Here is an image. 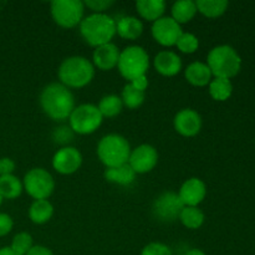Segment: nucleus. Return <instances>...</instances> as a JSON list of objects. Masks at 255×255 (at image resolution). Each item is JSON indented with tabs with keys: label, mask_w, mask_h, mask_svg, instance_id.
Here are the masks:
<instances>
[{
	"label": "nucleus",
	"mask_w": 255,
	"mask_h": 255,
	"mask_svg": "<svg viewBox=\"0 0 255 255\" xmlns=\"http://www.w3.org/2000/svg\"><path fill=\"white\" fill-rule=\"evenodd\" d=\"M40 105L42 111L55 121L69 119L76 107L74 94L61 82H51L44 87L40 95Z\"/></svg>",
	"instance_id": "f257e3e1"
},
{
	"label": "nucleus",
	"mask_w": 255,
	"mask_h": 255,
	"mask_svg": "<svg viewBox=\"0 0 255 255\" xmlns=\"http://www.w3.org/2000/svg\"><path fill=\"white\" fill-rule=\"evenodd\" d=\"M80 34L85 41L94 47L109 44L116 35V20L107 14H91L84 17Z\"/></svg>",
	"instance_id": "f03ea898"
},
{
	"label": "nucleus",
	"mask_w": 255,
	"mask_h": 255,
	"mask_svg": "<svg viewBox=\"0 0 255 255\" xmlns=\"http://www.w3.org/2000/svg\"><path fill=\"white\" fill-rule=\"evenodd\" d=\"M57 76L69 89H81L94 80L95 66L86 57L70 56L61 62Z\"/></svg>",
	"instance_id": "7ed1b4c3"
},
{
	"label": "nucleus",
	"mask_w": 255,
	"mask_h": 255,
	"mask_svg": "<svg viewBox=\"0 0 255 255\" xmlns=\"http://www.w3.org/2000/svg\"><path fill=\"white\" fill-rule=\"evenodd\" d=\"M207 65L214 77L229 79L239 74L242 69V59L237 50L229 45H219L213 47L207 56Z\"/></svg>",
	"instance_id": "20e7f679"
},
{
	"label": "nucleus",
	"mask_w": 255,
	"mask_h": 255,
	"mask_svg": "<svg viewBox=\"0 0 255 255\" xmlns=\"http://www.w3.org/2000/svg\"><path fill=\"white\" fill-rule=\"evenodd\" d=\"M131 146L124 136L117 133L106 134L97 144V156L106 168L128 163Z\"/></svg>",
	"instance_id": "39448f33"
},
{
	"label": "nucleus",
	"mask_w": 255,
	"mask_h": 255,
	"mask_svg": "<svg viewBox=\"0 0 255 255\" xmlns=\"http://www.w3.org/2000/svg\"><path fill=\"white\" fill-rule=\"evenodd\" d=\"M148 67L149 56L142 46L131 45L122 50L120 54L117 69L126 80L133 81L137 77L143 76L148 71Z\"/></svg>",
	"instance_id": "423d86ee"
},
{
	"label": "nucleus",
	"mask_w": 255,
	"mask_h": 255,
	"mask_svg": "<svg viewBox=\"0 0 255 255\" xmlns=\"http://www.w3.org/2000/svg\"><path fill=\"white\" fill-rule=\"evenodd\" d=\"M50 10L52 19L59 26L72 29L81 24L85 14V4L81 0H54Z\"/></svg>",
	"instance_id": "0eeeda50"
},
{
	"label": "nucleus",
	"mask_w": 255,
	"mask_h": 255,
	"mask_svg": "<svg viewBox=\"0 0 255 255\" xmlns=\"http://www.w3.org/2000/svg\"><path fill=\"white\" fill-rule=\"evenodd\" d=\"M70 128L79 134L94 133L101 126L104 117L99 107L92 104H82L75 107L69 117Z\"/></svg>",
	"instance_id": "6e6552de"
},
{
	"label": "nucleus",
	"mask_w": 255,
	"mask_h": 255,
	"mask_svg": "<svg viewBox=\"0 0 255 255\" xmlns=\"http://www.w3.org/2000/svg\"><path fill=\"white\" fill-rule=\"evenodd\" d=\"M22 186L30 197L39 201L47 199L55 189L54 177L44 168H32L25 174Z\"/></svg>",
	"instance_id": "1a4fd4ad"
},
{
	"label": "nucleus",
	"mask_w": 255,
	"mask_h": 255,
	"mask_svg": "<svg viewBox=\"0 0 255 255\" xmlns=\"http://www.w3.org/2000/svg\"><path fill=\"white\" fill-rule=\"evenodd\" d=\"M184 208V204L179 199L178 193L174 192H164L159 194L153 202L154 217L162 222H174L179 219L182 209Z\"/></svg>",
	"instance_id": "9d476101"
},
{
	"label": "nucleus",
	"mask_w": 255,
	"mask_h": 255,
	"mask_svg": "<svg viewBox=\"0 0 255 255\" xmlns=\"http://www.w3.org/2000/svg\"><path fill=\"white\" fill-rule=\"evenodd\" d=\"M152 36L162 46H173L182 35V26L171 16H162L152 25Z\"/></svg>",
	"instance_id": "9b49d317"
},
{
	"label": "nucleus",
	"mask_w": 255,
	"mask_h": 255,
	"mask_svg": "<svg viewBox=\"0 0 255 255\" xmlns=\"http://www.w3.org/2000/svg\"><path fill=\"white\" fill-rule=\"evenodd\" d=\"M158 162V152L151 144H141L134 149H131L128 164L134 173H148Z\"/></svg>",
	"instance_id": "f8f14e48"
},
{
	"label": "nucleus",
	"mask_w": 255,
	"mask_h": 255,
	"mask_svg": "<svg viewBox=\"0 0 255 255\" xmlns=\"http://www.w3.org/2000/svg\"><path fill=\"white\" fill-rule=\"evenodd\" d=\"M82 164V154L75 147H62L52 158V167L61 174H72L80 169Z\"/></svg>",
	"instance_id": "ddd939ff"
},
{
	"label": "nucleus",
	"mask_w": 255,
	"mask_h": 255,
	"mask_svg": "<svg viewBox=\"0 0 255 255\" xmlns=\"http://www.w3.org/2000/svg\"><path fill=\"white\" fill-rule=\"evenodd\" d=\"M174 129L184 137H193L202 129V117L192 109H183L174 116Z\"/></svg>",
	"instance_id": "4468645a"
},
{
	"label": "nucleus",
	"mask_w": 255,
	"mask_h": 255,
	"mask_svg": "<svg viewBox=\"0 0 255 255\" xmlns=\"http://www.w3.org/2000/svg\"><path fill=\"white\" fill-rule=\"evenodd\" d=\"M207 196V186L202 179L189 178L179 188L178 197L184 207H198Z\"/></svg>",
	"instance_id": "2eb2a0df"
},
{
	"label": "nucleus",
	"mask_w": 255,
	"mask_h": 255,
	"mask_svg": "<svg viewBox=\"0 0 255 255\" xmlns=\"http://www.w3.org/2000/svg\"><path fill=\"white\" fill-rule=\"evenodd\" d=\"M120 54L121 51L114 42L101 45L95 49L92 55V65L102 71H110L119 64Z\"/></svg>",
	"instance_id": "dca6fc26"
},
{
	"label": "nucleus",
	"mask_w": 255,
	"mask_h": 255,
	"mask_svg": "<svg viewBox=\"0 0 255 255\" xmlns=\"http://www.w3.org/2000/svg\"><path fill=\"white\" fill-rule=\"evenodd\" d=\"M153 66L157 72L163 76H176L182 70V60L176 52L164 50L154 56Z\"/></svg>",
	"instance_id": "f3484780"
},
{
	"label": "nucleus",
	"mask_w": 255,
	"mask_h": 255,
	"mask_svg": "<svg viewBox=\"0 0 255 255\" xmlns=\"http://www.w3.org/2000/svg\"><path fill=\"white\" fill-rule=\"evenodd\" d=\"M184 76H186L187 81L191 85L197 87H203L209 85L212 81V71L208 67L206 62L194 61L184 71Z\"/></svg>",
	"instance_id": "a211bd4d"
},
{
	"label": "nucleus",
	"mask_w": 255,
	"mask_h": 255,
	"mask_svg": "<svg viewBox=\"0 0 255 255\" xmlns=\"http://www.w3.org/2000/svg\"><path fill=\"white\" fill-rule=\"evenodd\" d=\"M143 32V22L136 16H124L116 21V34L122 39L134 40Z\"/></svg>",
	"instance_id": "6ab92c4d"
},
{
	"label": "nucleus",
	"mask_w": 255,
	"mask_h": 255,
	"mask_svg": "<svg viewBox=\"0 0 255 255\" xmlns=\"http://www.w3.org/2000/svg\"><path fill=\"white\" fill-rule=\"evenodd\" d=\"M136 9L139 16L147 21H157L166 11V2L163 0H138Z\"/></svg>",
	"instance_id": "aec40b11"
},
{
	"label": "nucleus",
	"mask_w": 255,
	"mask_h": 255,
	"mask_svg": "<svg viewBox=\"0 0 255 255\" xmlns=\"http://www.w3.org/2000/svg\"><path fill=\"white\" fill-rule=\"evenodd\" d=\"M104 176L106 181L119 184V186H129V184L133 183L134 178H136V173L128 163L112 167V168H106Z\"/></svg>",
	"instance_id": "412c9836"
},
{
	"label": "nucleus",
	"mask_w": 255,
	"mask_h": 255,
	"mask_svg": "<svg viewBox=\"0 0 255 255\" xmlns=\"http://www.w3.org/2000/svg\"><path fill=\"white\" fill-rule=\"evenodd\" d=\"M54 216V207L47 199L34 201L29 209V218L35 224H45Z\"/></svg>",
	"instance_id": "4be33fe9"
},
{
	"label": "nucleus",
	"mask_w": 255,
	"mask_h": 255,
	"mask_svg": "<svg viewBox=\"0 0 255 255\" xmlns=\"http://www.w3.org/2000/svg\"><path fill=\"white\" fill-rule=\"evenodd\" d=\"M172 19L181 24L189 22L197 14V5L193 0H179L172 5Z\"/></svg>",
	"instance_id": "5701e85b"
},
{
	"label": "nucleus",
	"mask_w": 255,
	"mask_h": 255,
	"mask_svg": "<svg viewBox=\"0 0 255 255\" xmlns=\"http://www.w3.org/2000/svg\"><path fill=\"white\" fill-rule=\"evenodd\" d=\"M22 182L14 174L0 176V196L5 199H15L21 194Z\"/></svg>",
	"instance_id": "b1692460"
},
{
	"label": "nucleus",
	"mask_w": 255,
	"mask_h": 255,
	"mask_svg": "<svg viewBox=\"0 0 255 255\" xmlns=\"http://www.w3.org/2000/svg\"><path fill=\"white\" fill-rule=\"evenodd\" d=\"M209 95L216 101H227L233 94V85L229 79L214 77L209 82Z\"/></svg>",
	"instance_id": "393cba45"
},
{
	"label": "nucleus",
	"mask_w": 255,
	"mask_h": 255,
	"mask_svg": "<svg viewBox=\"0 0 255 255\" xmlns=\"http://www.w3.org/2000/svg\"><path fill=\"white\" fill-rule=\"evenodd\" d=\"M197 11L207 17H219L228 9L229 2L227 0H197Z\"/></svg>",
	"instance_id": "a878e982"
},
{
	"label": "nucleus",
	"mask_w": 255,
	"mask_h": 255,
	"mask_svg": "<svg viewBox=\"0 0 255 255\" xmlns=\"http://www.w3.org/2000/svg\"><path fill=\"white\" fill-rule=\"evenodd\" d=\"M204 213L198 207H184L179 216V221L188 229H198L204 223Z\"/></svg>",
	"instance_id": "bb28decb"
},
{
	"label": "nucleus",
	"mask_w": 255,
	"mask_h": 255,
	"mask_svg": "<svg viewBox=\"0 0 255 255\" xmlns=\"http://www.w3.org/2000/svg\"><path fill=\"white\" fill-rule=\"evenodd\" d=\"M97 107H99V111L101 112L102 117L112 119L121 114L124 104H122L121 97H119L117 95H107V96L102 97Z\"/></svg>",
	"instance_id": "cd10ccee"
},
{
	"label": "nucleus",
	"mask_w": 255,
	"mask_h": 255,
	"mask_svg": "<svg viewBox=\"0 0 255 255\" xmlns=\"http://www.w3.org/2000/svg\"><path fill=\"white\" fill-rule=\"evenodd\" d=\"M144 97H146V94L143 91L137 90L131 84H127L122 90V104L129 110L138 109L144 102Z\"/></svg>",
	"instance_id": "c85d7f7f"
},
{
	"label": "nucleus",
	"mask_w": 255,
	"mask_h": 255,
	"mask_svg": "<svg viewBox=\"0 0 255 255\" xmlns=\"http://www.w3.org/2000/svg\"><path fill=\"white\" fill-rule=\"evenodd\" d=\"M32 247H34L32 246V237L26 232H21L12 238L10 248L19 255H25Z\"/></svg>",
	"instance_id": "c756f323"
},
{
	"label": "nucleus",
	"mask_w": 255,
	"mask_h": 255,
	"mask_svg": "<svg viewBox=\"0 0 255 255\" xmlns=\"http://www.w3.org/2000/svg\"><path fill=\"white\" fill-rule=\"evenodd\" d=\"M176 46L178 47V50L181 52H184V54H193V52H196L198 50L199 40L196 35L191 34V32H182Z\"/></svg>",
	"instance_id": "7c9ffc66"
},
{
	"label": "nucleus",
	"mask_w": 255,
	"mask_h": 255,
	"mask_svg": "<svg viewBox=\"0 0 255 255\" xmlns=\"http://www.w3.org/2000/svg\"><path fill=\"white\" fill-rule=\"evenodd\" d=\"M141 255H172V251L166 244L153 242L142 249Z\"/></svg>",
	"instance_id": "2f4dec72"
},
{
	"label": "nucleus",
	"mask_w": 255,
	"mask_h": 255,
	"mask_svg": "<svg viewBox=\"0 0 255 255\" xmlns=\"http://www.w3.org/2000/svg\"><path fill=\"white\" fill-rule=\"evenodd\" d=\"M84 4L85 6L91 9L95 14H104L105 10L111 7L115 1L112 0H87V1H84Z\"/></svg>",
	"instance_id": "473e14b6"
},
{
	"label": "nucleus",
	"mask_w": 255,
	"mask_h": 255,
	"mask_svg": "<svg viewBox=\"0 0 255 255\" xmlns=\"http://www.w3.org/2000/svg\"><path fill=\"white\" fill-rule=\"evenodd\" d=\"M14 222L12 218L6 213H0V237H4L11 232Z\"/></svg>",
	"instance_id": "72a5a7b5"
},
{
	"label": "nucleus",
	"mask_w": 255,
	"mask_h": 255,
	"mask_svg": "<svg viewBox=\"0 0 255 255\" xmlns=\"http://www.w3.org/2000/svg\"><path fill=\"white\" fill-rule=\"evenodd\" d=\"M72 129L70 127H60V128H56L54 136L55 139H56L59 143H66V142H70L72 138Z\"/></svg>",
	"instance_id": "f704fd0d"
},
{
	"label": "nucleus",
	"mask_w": 255,
	"mask_h": 255,
	"mask_svg": "<svg viewBox=\"0 0 255 255\" xmlns=\"http://www.w3.org/2000/svg\"><path fill=\"white\" fill-rule=\"evenodd\" d=\"M15 169V162L11 158H0V176H7V174H12Z\"/></svg>",
	"instance_id": "c9c22d12"
},
{
	"label": "nucleus",
	"mask_w": 255,
	"mask_h": 255,
	"mask_svg": "<svg viewBox=\"0 0 255 255\" xmlns=\"http://www.w3.org/2000/svg\"><path fill=\"white\" fill-rule=\"evenodd\" d=\"M129 84L133 87H136L139 91H146L147 87H148V79H147V75H143V76H139L137 79H134L133 81H131Z\"/></svg>",
	"instance_id": "e433bc0d"
},
{
	"label": "nucleus",
	"mask_w": 255,
	"mask_h": 255,
	"mask_svg": "<svg viewBox=\"0 0 255 255\" xmlns=\"http://www.w3.org/2000/svg\"><path fill=\"white\" fill-rule=\"evenodd\" d=\"M25 255H54L51 249L44 246H34Z\"/></svg>",
	"instance_id": "4c0bfd02"
},
{
	"label": "nucleus",
	"mask_w": 255,
	"mask_h": 255,
	"mask_svg": "<svg viewBox=\"0 0 255 255\" xmlns=\"http://www.w3.org/2000/svg\"><path fill=\"white\" fill-rule=\"evenodd\" d=\"M0 255H19L17 253H15L11 248H1L0 249Z\"/></svg>",
	"instance_id": "58836bf2"
},
{
	"label": "nucleus",
	"mask_w": 255,
	"mask_h": 255,
	"mask_svg": "<svg viewBox=\"0 0 255 255\" xmlns=\"http://www.w3.org/2000/svg\"><path fill=\"white\" fill-rule=\"evenodd\" d=\"M186 255H206V253L201 249H191V251L187 252Z\"/></svg>",
	"instance_id": "ea45409f"
},
{
	"label": "nucleus",
	"mask_w": 255,
	"mask_h": 255,
	"mask_svg": "<svg viewBox=\"0 0 255 255\" xmlns=\"http://www.w3.org/2000/svg\"><path fill=\"white\" fill-rule=\"evenodd\" d=\"M1 202H2V197L0 196V206H1Z\"/></svg>",
	"instance_id": "a19ab883"
}]
</instances>
